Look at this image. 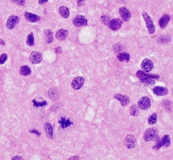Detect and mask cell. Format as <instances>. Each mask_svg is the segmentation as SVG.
<instances>
[{
  "instance_id": "cell-16",
  "label": "cell",
  "mask_w": 173,
  "mask_h": 160,
  "mask_svg": "<svg viewBox=\"0 0 173 160\" xmlns=\"http://www.w3.org/2000/svg\"><path fill=\"white\" fill-rule=\"evenodd\" d=\"M170 16L169 14H165L162 16L159 21V25L160 26V28L162 29H164L166 28V27L167 26L168 23L170 20Z\"/></svg>"
},
{
  "instance_id": "cell-27",
  "label": "cell",
  "mask_w": 173,
  "mask_h": 160,
  "mask_svg": "<svg viewBox=\"0 0 173 160\" xmlns=\"http://www.w3.org/2000/svg\"><path fill=\"white\" fill-rule=\"evenodd\" d=\"M157 114L153 113L149 117L148 119V122L151 125H153L156 124L157 122Z\"/></svg>"
},
{
  "instance_id": "cell-23",
  "label": "cell",
  "mask_w": 173,
  "mask_h": 160,
  "mask_svg": "<svg viewBox=\"0 0 173 160\" xmlns=\"http://www.w3.org/2000/svg\"><path fill=\"white\" fill-rule=\"evenodd\" d=\"M31 70L27 66H23L20 67L19 74L22 76H28L31 74Z\"/></svg>"
},
{
  "instance_id": "cell-22",
  "label": "cell",
  "mask_w": 173,
  "mask_h": 160,
  "mask_svg": "<svg viewBox=\"0 0 173 160\" xmlns=\"http://www.w3.org/2000/svg\"><path fill=\"white\" fill-rule=\"evenodd\" d=\"M44 128L45 129L48 138L49 139H52L53 132L52 128L50 125V124L49 123H46L44 125Z\"/></svg>"
},
{
  "instance_id": "cell-30",
  "label": "cell",
  "mask_w": 173,
  "mask_h": 160,
  "mask_svg": "<svg viewBox=\"0 0 173 160\" xmlns=\"http://www.w3.org/2000/svg\"><path fill=\"white\" fill-rule=\"evenodd\" d=\"M8 59V55L6 53H3L0 56V64L3 65Z\"/></svg>"
},
{
  "instance_id": "cell-6",
  "label": "cell",
  "mask_w": 173,
  "mask_h": 160,
  "mask_svg": "<svg viewBox=\"0 0 173 160\" xmlns=\"http://www.w3.org/2000/svg\"><path fill=\"white\" fill-rule=\"evenodd\" d=\"M29 60H30V62L33 64H34V65L38 64L42 62V60H43L42 55L40 52L34 51L30 53V57H29Z\"/></svg>"
},
{
  "instance_id": "cell-20",
  "label": "cell",
  "mask_w": 173,
  "mask_h": 160,
  "mask_svg": "<svg viewBox=\"0 0 173 160\" xmlns=\"http://www.w3.org/2000/svg\"><path fill=\"white\" fill-rule=\"evenodd\" d=\"M59 13L62 17L66 19L70 15V10L66 6H61L59 8Z\"/></svg>"
},
{
  "instance_id": "cell-28",
  "label": "cell",
  "mask_w": 173,
  "mask_h": 160,
  "mask_svg": "<svg viewBox=\"0 0 173 160\" xmlns=\"http://www.w3.org/2000/svg\"><path fill=\"white\" fill-rule=\"evenodd\" d=\"M32 102L33 103V105L34 107H36V108L37 107H41L45 106L47 104V102L46 101H43V102H38L36 101V100H33Z\"/></svg>"
},
{
  "instance_id": "cell-3",
  "label": "cell",
  "mask_w": 173,
  "mask_h": 160,
  "mask_svg": "<svg viewBox=\"0 0 173 160\" xmlns=\"http://www.w3.org/2000/svg\"><path fill=\"white\" fill-rule=\"evenodd\" d=\"M142 16L143 17L145 22L146 23V27L149 33L150 34H153L155 33V25L153 24V21L151 17L146 12H143L142 13Z\"/></svg>"
},
{
  "instance_id": "cell-11",
  "label": "cell",
  "mask_w": 173,
  "mask_h": 160,
  "mask_svg": "<svg viewBox=\"0 0 173 160\" xmlns=\"http://www.w3.org/2000/svg\"><path fill=\"white\" fill-rule=\"evenodd\" d=\"M170 138L169 135H165L162 140H159L158 143H156L155 146L153 147V148L155 150H159L162 147L165 146L166 147H168L170 145Z\"/></svg>"
},
{
  "instance_id": "cell-12",
  "label": "cell",
  "mask_w": 173,
  "mask_h": 160,
  "mask_svg": "<svg viewBox=\"0 0 173 160\" xmlns=\"http://www.w3.org/2000/svg\"><path fill=\"white\" fill-rule=\"evenodd\" d=\"M141 67L144 72L149 73L153 69V63L150 59H145L142 61Z\"/></svg>"
},
{
  "instance_id": "cell-9",
  "label": "cell",
  "mask_w": 173,
  "mask_h": 160,
  "mask_svg": "<svg viewBox=\"0 0 173 160\" xmlns=\"http://www.w3.org/2000/svg\"><path fill=\"white\" fill-rule=\"evenodd\" d=\"M73 24L77 27L85 26L88 24V20L84 16L78 15L73 20Z\"/></svg>"
},
{
  "instance_id": "cell-19",
  "label": "cell",
  "mask_w": 173,
  "mask_h": 160,
  "mask_svg": "<svg viewBox=\"0 0 173 160\" xmlns=\"http://www.w3.org/2000/svg\"><path fill=\"white\" fill-rule=\"evenodd\" d=\"M117 58L120 62H125L128 63L130 61L129 53H127V52L119 53L117 55Z\"/></svg>"
},
{
  "instance_id": "cell-15",
  "label": "cell",
  "mask_w": 173,
  "mask_h": 160,
  "mask_svg": "<svg viewBox=\"0 0 173 160\" xmlns=\"http://www.w3.org/2000/svg\"><path fill=\"white\" fill-rule=\"evenodd\" d=\"M24 17L27 21L33 23L37 22L41 19L39 16L27 12H26L24 13Z\"/></svg>"
},
{
  "instance_id": "cell-21",
  "label": "cell",
  "mask_w": 173,
  "mask_h": 160,
  "mask_svg": "<svg viewBox=\"0 0 173 160\" xmlns=\"http://www.w3.org/2000/svg\"><path fill=\"white\" fill-rule=\"evenodd\" d=\"M58 123L61 125V127L62 128H68L73 124V123L70 121V119H66L64 117H61L60 120L58 121Z\"/></svg>"
},
{
  "instance_id": "cell-10",
  "label": "cell",
  "mask_w": 173,
  "mask_h": 160,
  "mask_svg": "<svg viewBox=\"0 0 173 160\" xmlns=\"http://www.w3.org/2000/svg\"><path fill=\"white\" fill-rule=\"evenodd\" d=\"M85 79L82 77H77L73 79L71 83V86L74 90H78L82 88L84 85Z\"/></svg>"
},
{
  "instance_id": "cell-1",
  "label": "cell",
  "mask_w": 173,
  "mask_h": 160,
  "mask_svg": "<svg viewBox=\"0 0 173 160\" xmlns=\"http://www.w3.org/2000/svg\"><path fill=\"white\" fill-rule=\"evenodd\" d=\"M136 76L140 80L141 82L143 83L146 84H154L155 82L152 81L151 79V78H159V76H153L151 74H145V72L141 71V70H138L136 73Z\"/></svg>"
},
{
  "instance_id": "cell-31",
  "label": "cell",
  "mask_w": 173,
  "mask_h": 160,
  "mask_svg": "<svg viewBox=\"0 0 173 160\" xmlns=\"http://www.w3.org/2000/svg\"><path fill=\"white\" fill-rule=\"evenodd\" d=\"M11 160H24L21 156H15L12 158Z\"/></svg>"
},
{
  "instance_id": "cell-5",
  "label": "cell",
  "mask_w": 173,
  "mask_h": 160,
  "mask_svg": "<svg viewBox=\"0 0 173 160\" xmlns=\"http://www.w3.org/2000/svg\"><path fill=\"white\" fill-rule=\"evenodd\" d=\"M137 140L135 136L132 135H128L123 141V144L128 149H133L136 146Z\"/></svg>"
},
{
  "instance_id": "cell-35",
  "label": "cell",
  "mask_w": 173,
  "mask_h": 160,
  "mask_svg": "<svg viewBox=\"0 0 173 160\" xmlns=\"http://www.w3.org/2000/svg\"><path fill=\"white\" fill-rule=\"evenodd\" d=\"M55 51L56 53H61V51H62L61 47H57V48H56L55 49Z\"/></svg>"
},
{
  "instance_id": "cell-7",
  "label": "cell",
  "mask_w": 173,
  "mask_h": 160,
  "mask_svg": "<svg viewBox=\"0 0 173 160\" xmlns=\"http://www.w3.org/2000/svg\"><path fill=\"white\" fill-rule=\"evenodd\" d=\"M20 21V18L17 16L11 15L8 19L6 27L9 29H13Z\"/></svg>"
},
{
  "instance_id": "cell-2",
  "label": "cell",
  "mask_w": 173,
  "mask_h": 160,
  "mask_svg": "<svg viewBox=\"0 0 173 160\" xmlns=\"http://www.w3.org/2000/svg\"><path fill=\"white\" fill-rule=\"evenodd\" d=\"M158 130L155 128H150L147 129L144 134V140L146 142L155 140L158 137Z\"/></svg>"
},
{
  "instance_id": "cell-14",
  "label": "cell",
  "mask_w": 173,
  "mask_h": 160,
  "mask_svg": "<svg viewBox=\"0 0 173 160\" xmlns=\"http://www.w3.org/2000/svg\"><path fill=\"white\" fill-rule=\"evenodd\" d=\"M119 13L121 18L125 22H129L131 18V14L129 11L125 7H122L119 9Z\"/></svg>"
},
{
  "instance_id": "cell-32",
  "label": "cell",
  "mask_w": 173,
  "mask_h": 160,
  "mask_svg": "<svg viewBox=\"0 0 173 160\" xmlns=\"http://www.w3.org/2000/svg\"><path fill=\"white\" fill-rule=\"evenodd\" d=\"M30 132L31 133H35L38 136H40V135H41V133L37 130H30Z\"/></svg>"
},
{
  "instance_id": "cell-17",
  "label": "cell",
  "mask_w": 173,
  "mask_h": 160,
  "mask_svg": "<svg viewBox=\"0 0 173 160\" xmlns=\"http://www.w3.org/2000/svg\"><path fill=\"white\" fill-rule=\"evenodd\" d=\"M153 92L156 95L164 96L168 93V90L166 87L156 86L153 89Z\"/></svg>"
},
{
  "instance_id": "cell-13",
  "label": "cell",
  "mask_w": 173,
  "mask_h": 160,
  "mask_svg": "<svg viewBox=\"0 0 173 160\" xmlns=\"http://www.w3.org/2000/svg\"><path fill=\"white\" fill-rule=\"evenodd\" d=\"M114 98L121 103V105L125 106L128 105L130 102V99L128 96L125 94H116L114 95Z\"/></svg>"
},
{
  "instance_id": "cell-36",
  "label": "cell",
  "mask_w": 173,
  "mask_h": 160,
  "mask_svg": "<svg viewBox=\"0 0 173 160\" xmlns=\"http://www.w3.org/2000/svg\"><path fill=\"white\" fill-rule=\"evenodd\" d=\"M78 156H74L70 158L69 160H78Z\"/></svg>"
},
{
  "instance_id": "cell-38",
  "label": "cell",
  "mask_w": 173,
  "mask_h": 160,
  "mask_svg": "<svg viewBox=\"0 0 173 160\" xmlns=\"http://www.w3.org/2000/svg\"><path fill=\"white\" fill-rule=\"evenodd\" d=\"M0 44L2 45H5V41L4 40H2L1 38H0Z\"/></svg>"
},
{
  "instance_id": "cell-34",
  "label": "cell",
  "mask_w": 173,
  "mask_h": 160,
  "mask_svg": "<svg viewBox=\"0 0 173 160\" xmlns=\"http://www.w3.org/2000/svg\"><path fill=\"white\" fill-rule=\"evenodd\" d=\"M77 2L78 3V6H82L85 3V1H77Z\"/></svg>"
},
{
  "instance_id": "cell-33",
  "label": "cell",
  "mask_w": 173,
  "mask_h": 160,
  "mask_svg": "<svg viewBox=\"0 0 173 160\" xmlns=\"http://www.w3.org/2000/svg\"><path fill=\"white\" fill-rule=\"evenodd\" d=\"M15 2L17 3V4L20 5L21 6L24 5V4L26 3V1H15Z\"/></svg>"
},
{
  "instance_id": "cell-18",
  "label": "cell",
  "mask_w": 173,
  "mask_h": 160,
  "mask_svg": "<svg viewBox=\"0 0 173 160\" xmlns=\"http://www.w3.org/2000/svg\"><path fill=\"white\" fill-rule=\"evenodd\" d=\"M68 32L67 30L61 29L58 30L55 34L56 39L59 41H63L68 36Z\"/></svg>"
},
{
  "instance_id": "cell-25",
  "label": "cell",
  "mask_w": 173,
  "mask_h": 160,
  "mask_svg": "<svg viewBox=\"0 0 173 160\" xmlns=\"http://www.w3.org/2000/svg\"><path fill=\"white\" fill-rule=\"evenodd\" d=\"M46 41L48 44H50L53 41V33L49 30H47L44 32Z\"/></svg>"
},
{
  "instance_id": "cell-8",
  "label": "cell",
  "mask_w": 173,
  "mask_h": 160,
  "mask_svg": "<svg viewBox=\"0 0 173 160\" xmlns=\"http://www.w3.org/2000/svg\"><path fill=\"white\" fill-rule=\"evenodd\" d=\"M138 105L139 108L141 109L144 110L148 109L151 107V100L147 96H144L140 99L138 102Z\"/></svg>"
},
{
  "instance_id": "cell-26",
  "label": "cell",
  "mask_w": 173,
  "mask_h": 160,
  "mask_svg": "<svg viewBox=\"0 0 173 160\" xmlns=\"http://www.w3.org/2000/svg\"><path fill=\"white\" fill-rule=\"evenodd\" d=\"M26 44L30 47H33L34 45V35L33 32H31L27 37Z\"/></svg>"
},
{
  "instance_id": "cell-24",
  "label": "cell",
  "mask_w": 173,
  "mask_h": 160,
  "mask_svg": "<svg viewBox=\"0 0 173 160\" xmlns=\"http://www.w3.org/2000/svg\"><path fill=\"white\" fill-rule=\"evenodd\" d=\"M139 110L136 104H133L130 109V114L133 116H137L139 114Z\"/></svg>"
},
{
  "instance_id": "cell-4",
  "label": "cell",
  "mask_w": 173,
  "mask_h": 160,
  "mask_svg": "<svg viewBox=\"0 0 173 160\" xmlns=\"http://www.w3.org/2000/svg\"><path fill=\"white\" fill-rule=\"evenodd\" d=\"M123 24V21L119 18H114L110 20L107 26L113 31H117L121 28Z\"/></svg>"
},
{
  "instance_id": "cell-37",
  "label": "cell",
  "mask_w": 173,
  "mask_h": 160,
  "mask_svg": "<svg viewBox=\"0 0 173 160\" xmlns=\"http://www.w3.org/2000/svg\"><path fill=\"white\" fill-rule=\"evenodd\" d=\"M48 1H38V3L40 5H43L48 2Z\"/></svg>"
},
{
  "instance_id": "cell-29",
  "label": "cell",
  "mask_w": 173,
  "mask_h": 160,
  "mask_svg": "<svg viewBox=\"0 0 173 160\" xmlns=\"http://www.w3.org/2000/svg\"><path fill=\"white\" fill-rule=\"evenodd\" d=\"M110 19L111 18L108 15H102L101 17V21L103 23L107 25V24H108V23L110 21Z\"/></svg>"
},
{
  "instance_id": "cell-39",
  "label": "cell",
  "mask_w": 173,
  "mask_h": 160,
  "mask_svg": "<svg viewBox=\"0 0 173 160\" xmlns=\"http://www.w3.org/2000/svg\"><path fill=\"white\" fill-rule=\"evenodd\" d=\"M172 93H173V92H172Z\"/></svg>"
}]
</instances>
